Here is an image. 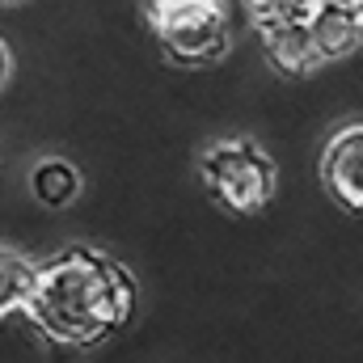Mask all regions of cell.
<instances>
[{
    "label": "cell",
    "mask_w": 363,
    "mask_h": 363,
    "mask_svg": "<svg viewBox=\"0 0 363 363\" xmlns=\"http://www.w3.org/2000/svg\"><path fill=\"white\" fill-rule=\"evenodd\" d=\"M140 304V287L123 262L93 245H72L38 262L26 300L30 325L60 347H101Z\"/></svg>",
    "instance_id": "6da1fadb"
},
{
    "label": "cell",
    "mask_w": 363,
    "mask_h": 363,
    "mask_svg": "<svg viewBox=\"0 0 363 363\" xmlns=\"http://www.w3.org/2000/svg\"><path fill=\"white\" fill-rule=\"evenodd\" d=\"M199 178L233 216H258L279 194V169L254 140H220L199 157Z\"/></svg>",
    "instance_id": "7a4b0ae2"
},
{
    "label": "cell",
    "mask_w": 363,
    "mask_h": 363,
    "mask_svg": "<svg viewBox=\"0 0 363 363\" xmlns=\"http://www.w3.org/2000/svg\"><path fill=\"white\" fill-rule=\"evenodd\" d=\"M148 26L169 60L216 64L228 51V9L224 0H148Z\"/></svg>",
    "instance_id": "3957f363"
},
{
    "label": "cell",
    "mask_w": 363,
    "mask_h": 363,
    "mask_svg": "<svg viewBox=\"0 0 363 363\" xmlns=\"http://www.w3.org/2000/svg\"><path fill=\"white\" fill-rule=\"evenodd\" d=\"M321 186L342 211L363 216V123L342 127L321 152Z\"/></svg>",
    "instance_id": "277c9868"
},
{
    "label": "cell",
    "mask_w": 363,
    "mask_h": 363,
    "mask_svg": "<svg viewBox=\"0 0 363 363\" xmlns=\"http://www.w3.org/2000/svg\"><path fill=\"white\" fill-rule=\"evenodd\" d=\"M254 30L262 38V51H267L274 72H283V77H313L317 68H325L321 55H317V43H313L308 17L271 21V26H254Z\"/></svg>",
    "instance_id": "5b68a950"
},
{
    "label": "cell",
    "mask_w": 363,
    "mask_h": 363,
    "mask_svg": "<svg viewBox=\"0 0 363 363\" xmlns=\"http://www.w3.org/2000/svg\"><path fill=\"white\" fill-rule=\"evenodd\" d=\"M308 30H313V43H317L321 64H342V60L359 55V47H363L359 13L355 9H342V4H317L308 13Z\"/></svg>",
    "instance_id": "8992f818"
},
{
    "label": "cell",
    "mask_w": 363,
    "mask_h": 363,
    "mask_svg": "<svg viewBox=\"0 0 363 363\" xmlns=\"http://www.w3.org/2000/svg\"><path fill=\"white\" fill-rule=\"evenodd\" d=\"M30 194L38 207H51V211H64L81 199V169L60 161V157H47L30 169Z\"/></svg>",
    "instance_id": "52a82bcc"
},
{
    "label": "cell",
    "mask_w": 363,
    "mask_h": 363,
    "mask_svg": "<svg viewBox=\"0 0 363 363\" xmlns=\"http://www.w3.org/2000/svg\"><path fill=\"white\" fill-rule=\"evenodd\" d=\"M34 271H38V262H30L13 245H0V325L9 317L26 313V300H30V287H34Z\"/></svg>",
    "instance_id": "ba28073f"
},
{
    "label": "cell",
    "mask_w": 363,
    "mask_h": 363,
    "mask_svg": "<svg viewBox=\"0 0 363 363\" xmlns=\"http://www.w3.org/2000/svg\"><path fill=\"white\" fill-rule=\"evenodd\" d=\"M254 26H271V21H296L308 17L317 9V0H241Z\"/></svg>",
    "instance_id": "9c48e42d"
},
{
    "label": "cell",
    "mask_w": 363,
    "mask_h": 363,
    "mask_svg": "<svg viewBox=\"0 0 363 363\" xmlns=\"http://www.w3.org/2000/svg\"><path fill=\"white\" fill-rule=\"evenodd\" d=\"M9 68H13V60H9V47L0 43V85L9 81Z\"/></svg>",
    "instance_id": "30bf717a"
},
{
    "label": "cell",
    "mask_w": 363,
    "mask_h": 363,
    "mask_svg": "<svg viewBox=\"0 0 363 363\" xmlns=\"http://www.w3.org/2000/svg\"><path fill=\"white\" fill-rule=\"evenodd\" d=\"M317 4H342V9H359V0H317Z\"/></svg>",
    "instance_id": "8fae6325"
},
{
    "label": "cell",
    "mask_w": 363,
    "mask_h": 363,
    "mask_svg": "<svg viewBox=\"0 0 363 363\" xmlns=\"http://www.w3.org/2000/svg\"><path fill=\"white\" fill-rule=\"evenodd\" d=\"M355 13H359V21H363V0H359V9H355Z\"/></svg>",
    "instance_id": "7c38bea8"
},
{
    "label": "cell",
    "mask_w": 363,
    "mask_h": 363,
    "mask_svg": "<svg viewBox=\"0 0 363 363\" xmlns=\"http://www.w3.org/2000/svg\"><path fill=\"white\" fill-rule=\"evenodd\" d=\"M0 4H21V0H0Z\"/></svg>",
    "instance_id": "4fadbf2b"
}]
</instances>
